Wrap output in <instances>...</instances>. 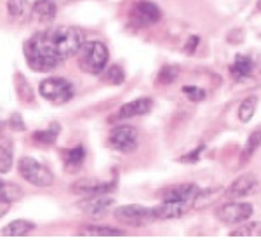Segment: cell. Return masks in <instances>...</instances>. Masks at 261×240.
<instances>
[{"instance_id":"6da1fadb","label":"cell","mask_w":261,"mask_h":240,"mask_svg":"<svg viewBox=\"0 0 261 240\" xmlns=\"http://www.w3.org/2000/svg\"><path fill=\"white\" fill-rule=\"evenodd\" d=\"M84 32L77 26H50L28 39L23 52L33 71H50L75 56L84 44Z\"/></svg>"},{"instance_id":"7a4b0ae2","label":"cell","mask_w":261,"mask_h":240,"mask_svg":"<svg viewBox=\"0 0 261 240\" xmlns=\"http://www.w3.org/2000/svg\"><path fill=\"white\" fill-rule=\"evenodd\" d=\"M79 68L89 75L103 73L108 65V49L103 42H84L77 52Z\"/></svg>"},{"instance_id":"3957f363","label":"cell","mask_w":261,"mask_h":240,"mask_svg":"<svg viewBox=\"0 0 261 240\" xmlns=\"http://www.w3.org/2000/svg\"><path fill=\"white\" fill-rule=\"evenodd\" d=\"M39 94L44 99H47L54 104H63V103H68V101L73 98L75 89L70 80L63 78V77H50L40 82Z\"/></svg>"},{"instance_id":"277c9868","label":"cell","mask_w":261,"mask_h":240,"mask_svg":"<svg viewBox=\"0 0 261 240\" xmlns=\"http://www.w3.org/2000/svg\"><path fill=\"white\" fill-rule=\"evenodd\" d=\"M19 174L24 181H28L33 186H50L54 183V174L50 172L44 164L32 157H23L18 164Z\"/></svg>"},{"instance_id":"5b68a950","label":"cell","mask_w":261,"mask_h":240,"mask_svg":"<svg viewBox=\"0 0 261 240\" xmlns=\"http://www.w3.org/2000/svg\"><path fill=\"white\" fill-rule=\"evenodd\" d=\"M254 214V207L247 202H228L216 209V218L223 225H237L244 223Z\"/></svg>"},{"instance_id":"8992f818","label":"cell","mask_w":261,"mask_h":240,"mask_svg":"<svg viewBox=\"0 0 261 240\" xmlns=\"http://www.w3.org/2000/svg\"><path fill=\"white\" fill-rule=\"evenodd\" d=\"M115 220H119L125 225L130 226H143L148 221L153 220V209H148L145 205H138V204H129V205H120L115 209Z\"/></svg>"},{"instance_id":"52a82bcc","label":"cell","mask_w":261,"mask_h":240,"mask_svg":"<svg viewBox=\"0 0 261 240\" xmlns=\"http://www.w3.org/2000/svg\"><path fill=\"white\" fill-rule=\"evenodd\" d=\"M108 143L113 150L122 151V153L134 151L138 146V130L130 125H119L110 132Z\"/></svg>"},{"instance_id":"ba28073f","label":"cell","mask_w":261,"mask_h":240,"mask_svg":"<svg viewBox=\"0 0 261 240\" xmlns=\"http://www.w3.org/2000/svg\"><path fill=\"white\" fill-rule=\"evenodd\" d=\"M161 16H162V12L159 9L157 4L143 0V2H138L136 6L133 7L130 21H133L136 26H150V24L157 23V21L161 19Z\"/></svg>"},{"instance_id":"9c48e42d","label":"cell","mask_w":261,"mask_h":240,"mask_svg":"<svg viewBox=\"0 0 261 240\" xmlns=\"http://www.w3.org/2000/svg\"><path fill=\"white\" fill-rule=\"evenodd\" d=\"M193 207L192 202L181 200H164L161 205L153 207V220H176L181 218Z\"/></svg>"},{"instance_id":"30bf717a","label":"cell","mask_w":261,"mask_h":240,"mask_svg":"<svg viewBox=\"0 0 261 240\" xmlns=\"http://www.w3.org/2000/svg\"><path fill=\"white\" fill-rule=\"evenodd\" d=\"M258 188V179H256L254 174H244L241 178H237L233 183L226 188V199L230 200H241L244 197L251 195V193L256 192Z\"/></svg>"},{"instance_id":"8fae6325","label":"cell","mask_w":261,"mask_h":240,"mask_svg":"<svg viewBox=\"0 0 261 240\" xmlns=\"http://www.w3.org/2000/svg\"><path fill=\"white\" fill-rule=\"evenodd\" d=\"M110 205H113V199L112 197H107V193H101V195H91L86 200H82L79 204V209L82 212H86L87 216L101 218L108 212Z\"/></svg>"},{"instance_id":"7c38bea8","label":"cell","mask_w":261,"mask_h":240,"mask_svg":"<svg viewBox=\"0 0 261 240\" xmlns=\"http://www.w3.org/2000/svg\"><path fill=\"white\" fill-rule=\"evenodd\" d=\"M151 108H153V101L150 98L134 99L130 103H125L124 106H120L119 113H117V119L124 120V119H133V117L146 115V113H150Z\"/></svg>"},{"instance_id":"4fadbf2b","label":"cell","mask_w":261,"mask_h":240,"mask_svg":"<svg viewBox=\"0 0 261 240\" xmlns=\"http://www.w3.org/2000/svg\"><path fill=\"white\" fill-rule=\"evenodd\" d=\"M200 193V188L193 183H183L178 186H172L164 192V200H181V202H195L197 195Z\"/></svg>"},{"instance_id":"5bb4252c","label":"cell","mask_w":261,"mask_h":240,"mask_svg":"<svg viewBox=\"0 0 261 240\" xmlns=\"http://www.w3.org/2000/svg\"><path fill=\"white\" fill-rule=\"evenodd\" d=\"M58 14V6L54 0H37L32 6V16L42 24L53 23Z\"/></svg>"},{"instance_id":"9a60e30c","label":"cell","mask_w":261,"mask_h":240,"mask_svg":"<svg viewBox=\"0 0 261 240\" xmlns=\"http://www.w3.org/2000/svg\"><path fill=\"white\" fill-rule=\"evenodd\" d=\"M115 186L113 183H101L96 179H81L71 186L73 193H86V195H101V193H108Z\"/></svg>"},{"instance_id":"2e32d148","label":"cell","mask_w":261,"mask_h":240,"mask_svg":"<svg viewBox=\"0 0 261 240\" xmlns=\"http://www.w3.org/2000/svg\"><path fill=\"white\" fill-rule=\"evenodd\" d=\"M252 70H254V61L246 54H237L233 63L230 65V73L235 80H244L251 77Z\"/></svg>"},{"instance_id":"e0dca14e","label":"cell","mask_w":261,"mask_h":240,"mask_svg":"<svg viewBox=\"0 0 261 240\" xmlns=\"http://www.w3.org/2000/svg\"><path fill=\"white\" fill-rule=\"evenodd\" d=\"M7 12L14 21L24 23L32 18V6L28 0H7Z\"/></svg>"},{"instance_id":"ac0fdd59","label":"cell","mask_w":261,"mask_h":240,"mask_svg":"<svg viewBox=\"0 0 261 240\" xmlns=\"http://www.w3.org/2000/svg\"><path fill=\"white\" fill-rule=\"evenodd\" d=\"M35 228H37L35 223H32L28 220H16L9 223L7 226H4L2 235L4 237H27V235H30Z\"/></svg>"},{"instance_id":"d6986e66","label":"cell","mask_w":261,"mask_h":240,"mask_svg":"<svg viewBox=\"0 0 261 240\" xmlns=\"http://www.w3.org/2000/svg\"><path fill=\"white\" fill-rule=\"evenodd\" d=\"M23 197V190L16 183H7L0 179V202L2 204H14Z\"/></svg>"},{"instance_id":"ffe728a7","label":"cell","mask_w":261,"mask_h":240,"mask_svg":"<svg viewBox=\"0 0 261 240\" xmlns=\"http://www.w3.org/2000/svg\"><path fill=\"white\" fill-rule=\"evenodd\" d=\"M81 235H89V237H124V231L110 228V226H96V225H87L81 228Z\"/></svg>"},{"instance_id":"44dd1931","label":"cell","mask_w":261,"mask_h":240,"mask_svg":"<svg viewBox=\"0 0 261 240\" xmlns=\"http://www.w3.org/2000/svg\"><path fill=\"white\" fill-rule=\"evenodd\" d=\"M12 158H14L12 141H0V174H7L12 169Z\"/></svg>"},{"instance_id":"7402d4cb","label":"cell","mask_w":261,"mask_h":240,"mask_svg":"<svg viewBox=\"0 0 261 240\" xmlns=\"http://www.w3.org/2000/svg\"><path fill=\"white\" fill-rule=\"evenodd\" d=\"M261 145V129H256L251 132V136L247 138V143L242 150V157H241V166H246L251 160V157L254 155V151L258 150V146Z\"/></svg>"},{"instance_id":"603a6c76","label":"cell","mask_w":261,"mask_h":240,"mask_svg":"<svg viewBox=\"0 0 261 240\" xmlns=\"http://www.w3.org/2000/svg\"><path fill=\"white\" fill-rule=\"evenodd\" d=\"M58 134H60V125H58V124H53L49 129H45V130H37V132H33V134H32V138H33V141L39 143V145L49 146V145H54V143H56Z\"/></svg>"},{"instance_id":"cb8c5ba5","label":"cell","mask_w":261,"mask_h":240,"mask_svg":"<svg viewBox=\"0 0 261 240\" xmlns=\"http://www.w3.org/2000/svg\"><path fill=\"white\" fill-rule=\"evenodd\" d=\"M230 237H261V221H247L237 226Z\"/></svg>"},{"instance_id":"d4e9b609","label":"cell","mask_w":261,"mask_h":240,"mask_svg":"<svg viewBox=\"0 0 261 240\" xmlns=\"http://www.w3.org/2000/svg\"><path fill=\"white\" fill-rule=\"evenodd\" d=\"M256 106H258V98L256 96H247L241 103V106H239V120L247 124L254 117Z\"/></svg>"},{"instance_id":"484cf974","label":"cell","mask_w":261,"mask_h":240,"mask_svg":"<svg viewBox=\"0 0 261 240\" xmlns=\"http://www.w3.org/2000/svg\"><path fill=\"white\" fill-rule=\"evenodd\" d=\"M16 91H18L19 94V99L23 101V103H32L33 101V89L30 87V84H28V80L23 77L21 73H16Z\"/></svg>"},{"instance_id":"4316f807","label":"cell","mask_w":261,"mask_h":240,"mask_svg":"<svg viewBox=\"0 0 261 240\" xmlns=\"http://www.w3.org/2000/svg\"><path fill=\"white\" fill-rule=\"evenodd\" d=\"M86 158V150L84 146H75V148H70L65 151V160L70 167H79Z\"/></svg>"},{"instance_id":"83f0119b","label":"cell","mask_w":261,"mask_h":240,"mask_svg":"<svg viewBox=\"0 0 261 240\" xmlns=\"http://www.w3.org/2000/svg\"><path fill=\"white\" fill-rule=\"evenodd\" d=\"M179 75V68L178 66H172V65H166L162 66V70L159 71V77L157 80L161 84H164V86H167V84H172L176 78H178Z\"/></svg>"},{"instance_id":"f1b7e54d","label":"cell","mask_w":261,"mask_h":240,"mask_svg":"<svg viewBox=\"0 0 261 240\" xmlns=\"http://www.w3.org/2000/svg\"><path fill=\"white\" fill-rule=\"evenodd\" d=\"M105 78H107L110 84H113V86H120V84L125 80V73L119 65H112V66H108L107 71H105Z\"/></svg>"},{"instance_id":"f546056e","label":"cell","mask_w":261,"mask_h":240,"mask_svg":"<svg viewBox=\"0 0 261 240\" xmlns=\"http://www.w3.org/2000/svg\"><path fill=\"white\" fill-rule=\"evenodd\" d=\"M183 92L187 94V98L190 101H195V103H199V101H204L205 99V91L200 89V87H195V86H185L183 87Z\"/></svg>"},{"instance_id":"4dcf8cb0","label":"cell","mask_w":261,"mask_h":240,"mask_svg":"<svg viewBox=\"0 0 261 240\" xmlns=\"http://www.w3.org/2000/svg\"><path fill=\"white\" fill-rule=\"evenodd\" d=\"M199 42H200V37H199V35L188 37L187 44L183 45V52H185V54H193V52L197 50V47H199Z\"/></svg>"},{"instance_id":"1f68e13d","label":"cell","mask_w":261,"mask_h":240,"mask_svg":"<svg viewBox=\"0 0 261 240\" xmlns=\"http://www.w3.org/2000/svg\"><path fill=\"white\" fill-rule=\"evenodd\" d=\"M9 127L12 130H24V122H23V117H21L19 113H12L11 115Z\"/></svg>"},{"instance_id":"d6a6232c","label":"cell","mask_w":261,"mask_h":240,"mask_svg":"<svg viewBox=\"0 0 261 240\" xmlns=\"http://www.w3.org/2000/svg\"><path fill=\"white\" fill-rule=\"evenodd\" d=\"M226 40H228V44H242L244 42V30H241V28L231 30L228 33V37H226Z\"/></svg>"},{"instance_id":"836d02e7","label":"cell","mask_w":261,"mask_h":240,"mask_svg":"<svg viewBox=\"0 0 261 240\" xmlns=\"http://www.w3.org/2000/svg\"><path fill=\"white\" fill-rule=\"evenodd\" d=\"M204 150V146H200V148H197V150H193L192 153H188V155H185V157H181V160L183 162H190V164H195L197 160H199V155H200V151Z\"/></svg>"},{"instance_id":"e575fe53","label":"cell","mask_w":261,"mask_h":240,"mask_svg":"<svg viewBox=\"0 0 261 240\" xmlns=\"http://www.w3.org/2000/svg\"><path fill=\"white\" fill-rule=\"evenodd\" d=\"M256 66H258V70L261 71V54H258V58H256Z\"/></svg>"},{"instance_id":"d590c367","label":"cell","mask_w":261,"mask_h":240,"mask_svg":"<svg viewBox=\"0 0 261 240\" xmlns=\"http://www.w3.org/2000/svg\"><path fill=\"white\" fill-rule=\"evenodd\" d=\"M2 130H4V122H0V134H2Z\"/></svg>"},{"instance_id":"8d00e7d4","label":"cell","mask_w":261,"mask_h":240,"mask_svg":"<svg viewBox=\"0 0 261 240\" xmlns=\"http://www.w3.org/2000/svg\"><path fill=\"white\" fill-rule=\"evenodd\" d=\"M258 11H261V0H258Z\"/></svg>"}]
</instances>
